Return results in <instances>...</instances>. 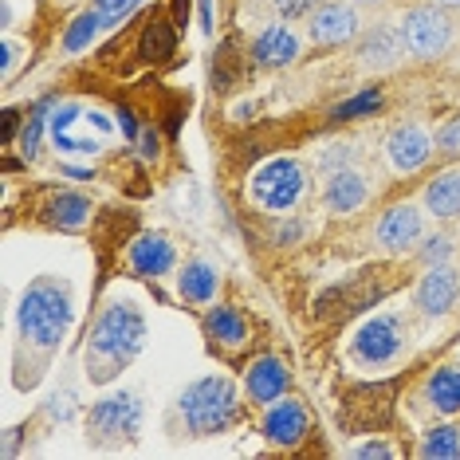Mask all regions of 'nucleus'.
I'll return each mask as SVG.
<instances>
[{
    "label": "nucleus",
    "instance_id": "nucleus-1",
    "mask_svg": "<svg viewBox=\"0 0 460 460\" xmlns=\"http://www.w3.org/2000/svg\"><path fill=\"white\" fill-rule=\"evenodd\" d=\"M146 334H150V327H146V315L134 303L119 299L111 307H102L87 339V378L95 385L114 382L142 354Z\"/></svg>",
    "mask_w": 460,
    "mask_h": 460
},
{
    "label": "nucleus",
    "instance_id": "nucleus-2",
    "mask_svg": "<svg viewBox=\"0 0 460 460\" xmlns=\"http://www.w3.org/2000/svg\"><path fill=\"white\" fill-rule=\"evenodd\" d=\"M71 319H75V299H71V284L59 276H40L24 288L16 307V327L20 339L36 350H59V342L67 339Z\"/></svg>",
    "mask_w": 460,
    "mask_h": 460
},
{
    "label": "nucleus",
    "instance_id": "nucleus-3",
    "mask_svg": "<svg viewBox=\"0 0 460 460\" xmlns=\"http://www.w3.org/2000/svg\"><path fill=\"white\" fill-rule=\"evenodd\" d=\"M177 405H181V417L193 437H213V433H225V429L236 421L240 394H236L233 378H225V374H205V378L185 385Z\"/></svg>",
    "mask_w": 460,
    "mask_h": 460
},
{
    "label": "nucleus",
    "instance_id": "nucleus-4",
    "mask_svg": "<svg viewBox=\"0 0 460 460\" xmlns=\"http://www.w3.org/2000/svg\"><path fill=\"white\" fill-rule=\"evenodd\" d=\"M252 201L264 213H288L307 193V170L299 158H271L252 173Z\"/></svg>",
    "mask_w": 460,
    "mask_h": 460
},
{
    "label": "nucleus",
    "instance_id": "nucleus-5",
    "mask_svg": "<svg viewBox=\"0 0 460 460\" xmlns=\"http://www.w3.org/2000/svg\"><path fill=\"white\" fill-rule=\"evenodd\" d=\"M397 32H402L405 56H413V59H437L453 48V20L437 4L405 8V16L397 20Z\"/></svg>",
    "mask_w": 460,
    "mask_h": 460
},
{
    "label": "nucleus",
    "instance_id": "nucleus-6",
    "mask_svg": "<svg viewBox=\"0 0 460 460\" xmlns=\"http://www.w3.org/2000/svg\"><path fill=\"white\" fill-rule=\"evenodd\" d=\"M405 319L394 315V311H382V315H370L354 331L350 339V358L358 366H385L394 362L397 354L405 350Z\"/></svg>",
    "mask_w": 460,
    "mask_h": 460
},
{
    "label": "nucleus",
    "instance_id": "nucleus-7",
    "mask_svg": "<svg viewBox=\"0 0 460 460\" xmlns=\"http://www.w3.org/2000/svg\"><path fill=\"white\" fill-rule=\"evenodd\" d=\"M87 429L95 433V441H122L142 429V402L134 394H111L102 402L91 405Z\"/></svg>",
    "mask_w": 460,
    "mask_h": 460
},
{
    "label": "nucleus",
    "instance_id": "nucleus-8",
    "mask_svg": "<svg viewBox=\"0 0 460 460\" xmlns=\"http://www.w3.org/2000/svg\"><path fill=\"white\" fill-rule=\"evenodd\" d=\"M307 20H311L307 36L319 48H339L358 36V13H354V4H347V0H323Z\"/></svg>",
    "mask_w": 460,
    "mask_h": 460
},
{
    "label": "nucleus",
    "instance_id": "nucleus-9",
    "mask_svg": "<svg viewBox=\"0 0 460 460\" xmlns=\"http://www.w3.org/2000/svg\"><path fill=\"white\" fill-rule=\"evenodd\" d=\"M433 150H437V142L429 138V130L417 127V122H402V127H394L390 138H385V162H390L397 173L425 170Z\"/></svg>",
    "mask_w": 460,
    "mask_h": 460
},
{
    "label": "nucleus",
    "instance_id": "nucleus-10",
    "mask_svg": "<svg viewBox=\"0 0 460 460\" xmlns=\"http://www.w3.org/2000/svg\"><path fill=\"white\" fill-rule=\"evenodd\" d=\"M374 236L385 252H405L417 240H425V213L417 205H390L374 225Z\"/></svg>",
    "mask_w": 460,
    "mask_h": 460
},
{
    "label": "nucleus",
    "instance_id": "nucleus-11",
    "mask_svg": "<svg viewBox=\"0 0 460 460\" xmlns=\"http://www.w3.org/2000/svg\"><path fill=\"white\" fill-rule=\"evenodd\" d=\"M456 299H460V276L448 264L429 268L421 276V284H417V291H413V307L429 319L448 315V311L456 307Z\"/></svg>",
    "mask_w": 460,
    "mask_h": 460
},
{
    "label": "nucleus",
    "instance_id": "nucleus-12",
    "mask_svg": "<svg viewBox=\"0 0 460 460\" xmlns=\"http://www.w3.org/2000/svg\"><path fill=\"white\" fill-rule=\"evenodd\" d=\"M307 429H311V417H307V410H303V402H288V397H279V402L264 405L260 433H264L271 445L296 448L303 437H307Z\"/></svg>",
    "mask_w": 460,
    "mask_h": 460
},
{
    "label": "nucleus",
    "instance_id": "nucleus-13",
    "mask_svg": "<svg viewBox=\"0 0 460 460\" xmlns=\"http://www.w3.org/2000/svg\"><path fill=\"white\" fill-rule=\"evenodd\" d=\"M288 385H291L288 362L276 358V354L256 358L252 366H248V374H244V394H248V402H256V405L279 402V397L288 394Z\"/></svg>",
    "mask_w": 460,
    "mask_h": 460
},
{
    "label": "nucleus",
    "instance_id": "nucleus-14",
    "mask_svg": "<svg viewBox=\"0 0 460 460\" xmlns=\"http://www.w3.org/2000/svg\"><path fill=\"white\" fill-rule=\"evenodd\" d=\"M366 197H370V181H366L354 165L334 170L327 177V185H323V205H327V213H334V217H347L354 208H362Z\"/></svg>",
    "mask_w": 460,
    "mask_h": 460
},
{
    "label": "nucleus",
    "instance_id": "nucleus-15",
    "mask_svg": "<svg viewBox=\"0 0 460 460\" xmlns=\"http://www.w3.org/2000/svg\"><path fill=\"white\" fill-rule=\"evenodd\" d=\"M127 260H130V268L138 271V276L158 279V276H165V271L177 264V252H173L170 236H162V233H142V236L130 244Z\"/></svg>",
    "mask_w": 460,
    "mask_h": 460
},
{
    "label": "nucleus",
    "instance_id": "nucleus-16",
    "mask_svg": "<svg viewBox=\"0 0 460 460\" xmlns=\"http://www.w3.org/2000/svg\"><path fill=\"white\" fill-rule=\"evenodd\" d=\"M402 56H405V44H402L397 24H374L358 44V64L366 71H385V67H394Z\"/></svg>",
    "mask_w": 460,
    "mask_h": 460
},
{
    "label": "nucleus",
    "instance_id": "nucleus-17",
    "mask_svg": "<svg viewBox=\"0 0 460 460\" xmlns=\"http://www.w3.org/2000/svg\"><path fill=\"white\" fill-rule=\"evenodd\" d=\"M299 36L288 24H268L264 32L252 40V59L260 67H291L299 59Z\"/></svg>",
    "mask_w": 460,
    "mask_h": 460
},
{
    "label": "nucleus",
    "instance_id": "nucleus-18",
    "mask_svg": "<svg viewBox=\"0 0 460 460\" xmlns=\"http://www.w3.org/2000/svg\"><path fill=\"white\" fill-rule=\"evenodd\" d=\"M83 102H59L48 119V134L59 154H99L95 138H75V122H83Z\"/></svg>",
    "mask_w": 460,
    "mask_h": 460
},
{
    "label": "nucleus",
    "instance_id": "nucleus-19",
    "mask_svg": "<svg viewBox=\"0 0 460 460\" xmlns=\"http://www.w3.org/2000/svg\"><path fill=\"white\" fill-rule=\"evenodd\" d=\"M425 213L441 221L460 217V170H445L425 185Z\"/></svg>",
    "mask_w": 460,
    "mask_h": 460
},
{
    "label": "nucleus",
    "instance_id": "nucleus-20",
    "mask_svg": "<svg viewBox=\"0 0 460 460\" xmlns=\"http://www.w3.org/2000/svg\"><path fill=\"white\" fill-rule=\"evenodd\" d=\"M217 288H221V271L208 264V260H190L181 268V276H177V291L190 303H213Z\"/></svg>",
    "mask_w": 460,
    "mask_h": 460
},
{
    "label": "nucleus",
    "instance_id": "nucleus-21",
    "mask_svg": "<svg viewBox=\"0 0 460 460\" xmlns=\"http://www.w3.org/2000/svg\"><path fill=\"white\" fill-rule=\"evenodd\" d=\"M425 397L437 413H445V417L460 413V366H441V370H433V378L425 385Z\"/></svg>",
    "mask_w": 460,
    "mask_h": 460
},
{
    "label": "nucleus",
    "instance_id": "nucleus-22",
    "mask_svg": "<svg viewBox=\"0 0 460 460\" xmlns=\"http://www.w3.org/2000/svg\"><path fill=\"white\" fill-rule=\"evenodd\" d=\"M173 48H177L173 24L165 16H154L150 24L142 28V36H138V56L146 59V64H162V59L173 56Z\"/></svg>",
    "mask_w": 460,
    "mask_h": 460
},
{
    "label": "nucleus",
    "instance_id": "nucleus-23",
    "mask_svg": "<svg viewBox=\"0 0 460 460\" xmlns=\"http://www.w3.org/2000/svg\"><path fill=\"white\" fill-rule=\"evenodd\" d=\"M205 331H208V339H217L221 347H240L244 342V315H240L236 307H213L205 315Z\"/></svg>",
    "mask_w": 460,
    "mask_h": 460
},
{
    "label": "nucleus",
    "instance_id": "nucleus-24",
    "mask_svg": "<svg viewBox=\"0 0 460 460\" xmlns=\"http://www.w3.org/2000/svg\"><path fill=\"white\" fill-rule=\"evenodd\" d=\"M48 213H51V217H48L51 225H56V228H67V233H71V228H83V225L91 221V201H87L83 193H59L56 201H51Z\"/></svg>",
    "mask_w": 460,
    "mask_h": 460
},
{
    "label": "nucleus",
    "instance_id": "nucleus-25",
    "mask_svg": "<svg viewBox=\"0 0 460 460\" xmlns=\"http://www.w3.org/2000/svg\"><path fill=\"white\" fill-rule=\"evenodd\" d=\"M425 460H460V429L456 425H433L421 437V448H417Z\"/></svg>",
    "mask_w": 460,
    "mask_h": 460
},
{
    "label": "nucleus",
    "instance_id": "nucleus-26",
    "mask_svg": "<svg viewBox=\"0 0 460 460\" xmlns=\"http://www.w3.org/2000/svg\"><path fill=\"white\" fill-rule=\"evenodd\" d=\"M102 28H107V20H102L95 8H91V13H79V16L67 24V32H64V51H71V56H75V51L91 48Z\"/></svg>",
    "mask_w": 460,
    "mask_h": 460
},
{
    "label": "nucleus",
    "instance_id": "nucleus-27",
    "mask_svg": "<svg viewBox=\"0 0 460 460\" xmlns=\"http://www.w3.org/2000/svg\"><path fill=\"white\" fill-rule=\"evenodd\" d=\"M51 99H44L40 107L28 114V122H24V130H20V154L24 158H36V150H40V138H44V130H48V119H51Z\"/></svg>",
    "mask_w": 460,
    "mask_h": 460
},
{
    "label": "nucleus",
    "instance_id": "nucleus-28",
    "mask_svg": "<svg viewBox=\"0 0 460 460\" xmlns=\"http://www.w3.org/2000/svg\"><path fill=\"white\" fill-rule=\"evenodd\" d=\"M382 107V91L378 87H370V91H362V95H354L347 102H339L334 107V119L339 122H347V119H362V114H374Z\"/></svg>",
    "mask_w": 460,
    "mask_h": 460
},
{
    "label": "nucleus",
    "instance_id": "nucleus-29",
    "mask_svg": "<svg viewBox=\"0 0 460 460\" xmlns=\"http://www.w3.org/2000/svg\"><path fill=\"white\" fill-rule=\"evenodd\" d=\"M421 264L429 268H437V264H448V256H453V236H445V233H433V236H425V244H421Z\"/></svg>",
    "mask_w": 460,
    "mask_h": 460
},
{
    "label": "nucleus",
    "instance_id": "nucleus-30",
    "mask_svg": "<svg viewBox=\"0 0 460 460\" xmlns=\"http://www.w3.org/2000/svg\"><path fill=\"white\" fill-rule=\"evenodd\" d=\"M323 165H327V170L334 173V170H347V165H354L358 162V146L354 142H342V146H327V150H323V158H319Z\"/></svg>",
    "mask_w": 460,
    "mask_h": 460
},
{
    "label": "nucleus",
    "instance_id": "nucleus-31",
    "mask_svg": "<svg viewBox=\"0 0 460 460\" xmlns=\"http://www.w3.org/2000/svg\"><path fill=\"white\" fill-rule=\"evenodd\" d=\"M319 4L323 0H271V8L279 13V20H303V16L315 13Z\"/></svg>",
    "mask_w": 460,
    "mask_h": 460
},
{
    "label": "nucleus",
    "instance_id": "nucleus-32",
    "mask_svg": "<svg viewBox=\"0 0 460 460\" xmlns=\"http://www.w3.org/2000/svg\"><path fill=\"white\" fill-rule=\"evenodd\" d=\"M138 8V0H95V13L107 20V28H114L127 13H134Z\"/></svg>",
    "mask_w": 460,
    "mask_h": 460
},
{
    "label": "nucleus",
    "instance_id": "nucleus-33",
    "mask_svg": "<svg viewBox=\"0 0 460 460\" xmlns=\"http://www.w3.org/2000/svg\"><path fill=\"white\" fill-rule=\"evenodd\" d=\"M437 150L448 154V158H456L460 154V119H448L441 130H437Z\"/></svg>",
    "mask_w": 460,
    "mask_h": 460
},
{
    "label": "nucleus",
    "instance_id": "nucleus-34",
    "mask_svg": "<svg viewBox=\"0 0 460 460\" xmlns=\"http://www.w3.org/2000/svg\"><path fill=\"white\" fill-rule=\"evenodd\" d=\"M354 456H358V460H390L394 448L385 445V441H366V445L354 448Z\"/></svg>",
    "mask_w": 460,
    "mask_h": 460
},
{
    "label": "nucleus",
    "instance_id": "nucleus-35",
    "mask_svg": "<svg viewBox=\"0 0 460 460\" xmlns=\"http://www.w3.org/2000/svg\"><path fill=\"white\" fill-rule=\"evenodd\" d=\"M13 67H16V40H8L4 36V44H0V75H13Z\"/></svg>",
    "mask_w": 460,
    "mask_h": 460
},
{
    "label": "nucleus",
    "instance_id": "nucleus-36",
    "mask_svg": "<svg viewBox=\"0 0 460 460\" xmlns=\"http://www.w3.org/2000/svg\"><path fill=\"white\" fill-rule=\"evenodd\" d=\"M114 119H119V127H122V134H127V138H130V142H138V138H142V130H138V122H134V114H130L127 107H122L119 114H114Z\"/></svg>",
    "mask_w": 460,
    "mask_h": 460
},
{
    "label": "nucleus",
    "instance_id": "nucleus-37",
    "mask_svg": "<svg viewBox=\"0 0 460 460\" xmlns=\"http://www.w3.org/2000/svg\"><path fill=\"white\" fill-rule=\"evenodd\" d=\"M142 158H146V162L158 158V134H154V130L142 134Z\"/></svg>",
    "mask_w": 460,
    "mask_h": 460
},
{
    "label": "nucleus",
    "instance_id": "nucleus-38",
    "mask_svg": "<svg viewBox=\"0 0 460 460\" xmlns=\"http://www.w3.org/2000/svg\"><path fill=\"white\" fill-rule=\"evenodd\" d=\"M173 16H177V24H185L190 20V0H173Z\"/></svg>",
    "mask_w": 460,
    "mask_h": 460
},
{
    "label": "nucleus",
    "instance_id": "nucleus-39",
    "mask_svg": "<svg viewBox=\"0 0 460 460\" xmlns=\"http://www.w3.org/2000/svg\"><path fill=\"white\" fill-rule=\"evenodd\" d=\"M299 233H303V228H299V225H288V228H284V233H279V240H284V244H288V240H296Z\"/></svg>",
    "mask_w": 460,
    "mask_h": 460
},
{
    "label": "nucleus",
    "instance_id": "nucleus-40",
    "mask_svg": "<svg viewBox=\"0 0 460 460\" xmlns=\"http://www.w3.org/2000/svg\"><path fill=\"white\" fill-rule=\"evenodd\" d=\"M13 130H16V114H4V138H13Z\"/></svg>",
    "mask_w": 460,
    "mask_h": 460
},
{
    "label": "nucleus",
    "instance_id": "nucleus-41",
    "mask_svg": "<svg viewBox=\"0 0 460 460\" xmlns=\"http://www.w3.org/2000/svg\"><path fill=\"white\" fill-rule=\"evenodd\" d=\"M429 4H437V8H445L448 13V8H460V0H429Z\"/></svg>",
    "mask_w": 460,
    "mask_h": 460
},
{
    "label": "nucleus",
    "instance_id": "nucleus-42",
    "mask_svg": "<svg viewBox=\"0 0 460 460\" xmlns=\"http://www.w3.org/2000/svg\"><path fill=\"white\" fill-rule=\"evenodd\" d=\"M350 4H382V0H350Z\"/></svg>",
    "mask_w": 460,
    "mask_h": 460
}]
</instances>
